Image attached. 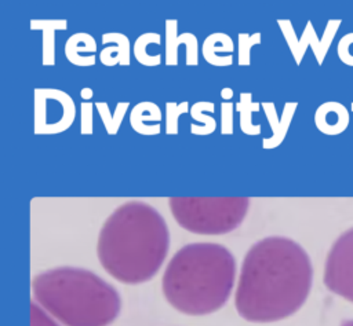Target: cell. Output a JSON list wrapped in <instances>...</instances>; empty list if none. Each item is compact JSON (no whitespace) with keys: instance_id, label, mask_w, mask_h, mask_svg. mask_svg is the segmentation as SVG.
Segmentation results:
<instances>
[{"instance_id":"cell-1","label":"cell","mask_w":353,"mask_h":326,"mask_svg":"<svg viewBox=\"0 0 353 326\" xmlns=\"http://www.w3.org/2000/svg\"><path fill=\"white\" fill-rule=\"evenodd\" d=\"M313 282L306 250L287 237H266L245 253L234 290L237 314L252 323L283 320L305 304Z\"/></svg>"},{"instance_id":"cell-2","label":"cell","mask_w":353,"mask_h":326,"mask_svg":"<svg viewBox=\"0 0 353 326\" xmlns=\"http://www.w3.org/2000/svg\"><path fill=\"white\" fill-rule=\"evenodd\" d=\"M170 249L164 217L150 204L128 201L105 220L97 242L103 270L124 285L150 281L161 268Z\"/></svg>"},{"instance_id":"cell-3","label":"cell","mask_w":353,"mask_h":326,"mask_svg":"<svg viewBox=\"0 0 353 326\" xmlns=\"http://www.w3.org/2000/svg\"><path fill=\"white\" fill-rule=\"evenodd\" d=\"M236 274L234 256L223 245L188 243L174 253L164 270L163 296L183 315H210L228 303Z\"/></svg>"},{"instance_id":"cell-4","label":"cell","mask_w":353,"mask_h":326,"mask_svg":"<svg viewBox=\"0 0 353 326\" xmlns=\"http://www.w3.org/2000/svg\"><path fill=\"white\" fill-rule=\"evenodd\" d=\"M34 301L62 326H108L121 311L117 289L95 272L57 267L33 276Z\"/></svg>"},{"instance_id":"cell-5","label":"cell","mask_w":353,"mask_h":326,"mask_svg":"<svg viewBox=\"0 0 353 326\" xmlns=\"http://www.w3.org/2000/svg\"><path fill=\"white\" fill-rule=\"evenodd\" d=\"M170 210L186 231L222 235L236 230L247 216L248 197H171Z\"/></svg>"},{"instance_id":"cell-6","label":"cell","mask_w":353,"mask_h":326,"mask_svg":"<svg viewBox=\"0 0 353 326\" xmlns=\"http://www.w3.org/2000/svg\"><path fill=\"white\" fill-rule=\"evenodd\" d=\"M76 117L72 96L57 88L34 89V133L55 135L70 128Z\"/></svg>"},{"instance_id":"cell-7","label":"cell","mask_w":353,"mask_h":326,"mask_svg":"<svg viewBox=\"0 0 353 326\" xmlns=\"http://www.w3.org/2000/svg\"><path fill=\"white\" fill-rule=\"evenodd\" d=\"M323 281L330 292L353 303V227L332 243L325 259Z\"/></svg>"},{"instance_id":"cell-8","label":"cell","mask_w":353,"mask_h":326,"mask_svg":"<svg viewBox=\"0 0 353 326\" xmlns=\"http://www.w3.org/2000/svg\"><path fill=\"white\" fill-rule=\"evenodd\" d=\"M277 25L280 26L281 29V33L291 50V54L296 62V65L301 63L305 52H306V48L310 45L312 47V51L316 56V61L319 65L323 63L324 61V56L332 43V39L341 25V19H330L328 23H327V28L323 33V37L319 39L317 34H316V30L312 25L310 21H307L306 23V28L302 33V36L299 39H296V34H295V30L292 28V23L290 19H277Z\"/></svg>"},{"instance_id":"cell-9","label":"cell","mask_w":353,"mask_h":326,"mask_svg":"<svg viewBox=\"0 0 353 326\" xmlns=\"http://www.w3.org/2000/svg\"><path fill=\"white\" fill-rule=\"evenodd\" d=\"M181 45L186 48V65L196 66L199 63V43L196 36L189 32L178 34V21L170 18L165 21V65H178V48Z\"/></svg>"},{"instance_id":"cell-10","label":"cell","mask_w":353,"mask_h":326,"mask_svg":"<svg viewBox=\"0 0 353 326\" xmlns=\"http://www.w3.org/2000/svg\"><path fill=\"white\" fill-rule=\"evenodd\" d=\"M261 105H262V107L265 110V116H266V118L269 121V125H270V129H272V135L262 140V147L266 149V150H270V149L277 147L284 140V138H285V135L288 132L291 120L294 117V113H295V110L298 107V103L296 102L285 103L280 117L277 116L274 103L263 102Z\"/></svg>"},{"instance_id":"cell-11","label":"cell","mask_w":353,"mask_h":326,"mask_svg":"<svg viewBox=\"0 0 353 326\" xmlns=\"http://www.w3.org/2000/svg\"><path fill=\"white\" fill-rule=\"evenodd\" d=\"M314 124L317 129L325 135H338L343 132L349 124L347 110L339 102H325L317 107Z\"/></svg>"},{"instance_id":"cell-12","label":"cell","mask_w":353,"mask_h":326,"mask_svg":"<svg viewBox=\"0 0 353 326\" xmlns=\"http://www.w3.org/2000/svg\"><path fill=\"white\" fill-rule=\"evenodd\" d=\"M103 48L99 52V61L105 66H128L131 59V44L125 34L110 32L102 34Z\"/></svg>"},{"instance_id":"cell-13","label":"cell","mask_w":353,"mask_h":326,"mask_svg":"<svg viewBox=\"0 0 353 326\" xmlns=\"http://www.w3.org/2000/svg\"><path fill=\"white\" fill-rule=\"evenodd\" d=\"M234 44L229 34L216 32L207 36L201 45V52L212 66H230L233 63Z\"/></svg>"},{"instance_id":"cell-14","label":"cell","mask_w":353,"mask_h":326,"mask_svg":"<svg viewBox=\"0 0 353 326\" xmlns=\"http://www.w3.org/2000/svg\"><path fill=\"white\" fill-rule=\"evenodd\" d=\"M161 121V110L154 102L143 100L137 103L130 113V125L141 135H159Z\"/></svg>"},{"instance_id":"cell-15","label":"cell","mask_w":353,"mask_h":326,"mask_svg":"<svg viewBox=\"0 0 353 326\" xmlns=\"http://www.w3.org/2000/svg\"><path fill=\"white\" fill-rule=\"evenodd\" d=\"M97 43L88 33L79 32L72 34L65 44L66 59L76 66H92L97 62Z\"/></svg>"},{"instance_id":"cell-16","label":"cell","mask_w":353,"mask_h":326,"mask_svg":"<svg viewBox=\"0 0 353 326\" xmlns=\"http://www.w3.org/2000/svg\"><path fill=\"white\" fill-rule=\"evenodd\" d=\"M32 30L43 32V61L44 66L55 65V32L68 29L66 19H32Z\"/></svg>"},{"instance_id":"cell-17","label":"cell","mask_w":353,"mask_h":326,"mask_svg":"<svg viewBox=\"0 0 353 326\" xmlns=\"http://www.w3.org/2000/svg\"><path fill=\"white\" fill-rule=\"evenodd\" d=\"M161 36L154 32L141 34L132 47L135 59L143 66H157L161 62V54H154V47H160Z\"/></svg>"},{"instance_id":"cell-18","label":"cell","mask_w":353,"mask_h":326,"mask_svg":"<svg viewBox=\"0 0 353 326\" xmlns=\"http://www.w3.org/2000/svg\"><path fill=\"white\" fill-rule=\"evenodd\" d=\"M215 111V105L208 100H200L192 105L190 107V116L196 121L190 125V132L193 135H210L216 128V121L212 117Z\"/></svg>"},{"instance_id":"cell-19","label":"cell","mask_w":353,"mask_h":326,"mask_svg":"<svg viewBox=\"0 0 353 326\" xmlns=\"http://www.w3.org/2000/svg\"><path fill=\"white\" fill-rule=\"evenodd\" d=\"M261 107L259 102H254L250 92H241L240 99L236 103V110L239 113V124L240 129L245 135H259L261 133V125L254 124L252 114L256 113Z\"/></svg>"},{"instance_id":"cell-20","label":"cell","mask_w":353,"mask_h":326,"mask_svg":"<svg viewBox=\"0 0 353 326\" xmlns=\"http://www.w3.org/2000/svg\"><path fill=\"white\" fill-rule=\"evenodd\" d=\"M97 110L101 116V120L103 122V127L109 135H116L121 127L123 118L127 113V109L130 106V102H119L116 105V109L113 113H110V109L106 102H97L95 103Z\"/></svg>"},{"instance_id":"cell-21","label":"cell","mask_w":353,"mask_h":326,"mask_svg":"<svg viewBox=\"0 0 353 326\" xmlns=\"http://www.w3.org/2000/svg\"><path fill=\"white\" fill-rule=\"evenodd\" d=\"M190 111L189 102L183 100L181 103L167 102L165 103V133L176 135L178 133V120L182 114Z\"/></svg>"},{"instance_id":"cell-22","label":"cell","mask_w":353,"mask_h":326,"mask_svg":"<svg viewBox=\"0 0 353 326\" xmlns=\"http://www.w3.org/2000/svg\"><path fill=\"white\" fill-rule=\"evenodd\" d=\"M239 65L248 66L251 63V48L261 43L262 34L259 32L254 34L248 33H239Z\"/></svg>"},{"instance_id":"cell-23","label":"cell","mask_w":353,"mask_h":326,"mask_svg":"<svg viewBox=\"0 0 353 326\" xmlns=\"http://www.w3.org/2000/svg\"><path fill=\"white\" fill-rule=\"evenodd\" d=\"M30 326H62L36 301L30 303Z\"/></svg>"},{"instance_id":"cell-24","label":"cell","mask_w":353,"mask_h":326,"mask_svg":"<svg viewBox=\"0 0 353 326\" xmlns=\"http://www.w3.org/2000/svg\"><path fill=\"white\" fill-rule=\"evenodd\" d=\"M338 56L349 66H353V33L345 34L338 43Z\"/></svg>"},{"instance_id":"cell-25","label":"cell","mask_w":353,"mask_h":326,"mask_svg":"<svg viewBox=\"0 0 353 326\" xmlns=\"http://www.w3.org/2000/svg\"><path fill=\"white\" fill-rule=\"evenodd\" d=\"M233 105L223 102L221 105V133L232 135L233 133Z\"/></svg>"},{"instance_id":"cell-26","label":"cell","mask_w":353,"mask_h":326,"mask_svg":"<svg viewBox=\"0 0 353 326\" xmlns=\"http://www.w3.org/2000/svg\"><path fill=\"white\" fill-rule=\"evenodd\" d=\"M80 129L83 135H91L92 133V103L83 102L80 106Z\"/></svg>"},{"instance_id":"cell-27","label":"cell","mask_w":353,"mask_h":326,"mask_svg":"<svg viewBox=\"0 0 353 326\" xmlns=\"http://www.w3.org/2000/svg\"><path fill=\"white\" fill-rule=\"evenodd\" d=\"M221 98L228 100V99H232L233 98V89L229 88V87H225L221 89Z\"/></svg>"},{"instance_id":"cell-28","label":"cell","mask_w":353,"mask_h":326,"mask_svg":"<svg viewBox=\"0 0 353 326\" xmlns=\"http://www.w3.org/2000/svg\"><path fill=\"white\" fill-rule=\"evenodd\" d=\"M92 95H94V94H92V89H91V88H87V87H85V88H83V89L80 91V96H81L84 100H85V99H91Z\"/></svg>"},{"instance_id":"cell-29","label":"cell","mask_w":353,"mask_h":326,"mask_svg":"<svg viewBox=\"0 0 353 326\" xmlns=\"http://www.w3.org/2000/svg\"><path fill=\"white\" fill-rule=\"evenodd\" d=\"M341 326H353V319H349V320H343L341 323Z\"/></svg>"},{"instance_id":"cell-30","label":"cell","mask_w":353,"mask_h":326,"mask_svg":"<svg viewBox=\"0 0 353 326\" xmlns=\"http://www.w3.org/2000/svg\"><path fill=\"white\" fill-rule=\"evenodd\" d=\"M352 110H353V103H352Z\"/></svg>"}]
</instances>
